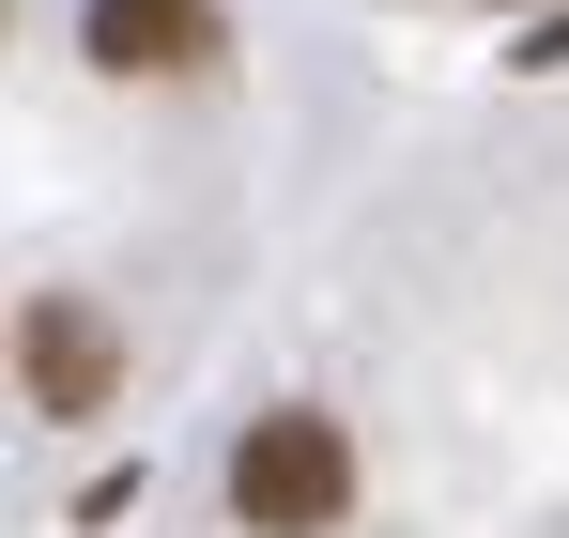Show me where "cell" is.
Returning a JSON list of instances; mask_svg holds the SVG:
<instances>
[{"instance_id": "277c9868", "label": "cell", "mask_w": 569, "mask_h": 538, "mask_svg": "<svg viewBox=\"0 0 569 538\" xmlns=\"http://www.w3.org/2000/svg\"><path fill=\"white\" fill-rule=\"evenodd\" d=\"M523 62H569V16H539V47H523Z\"/></svg>"}, {"instance_id": "7a4b0ae2", "label": "cell", "mask_w": 569, "mask_h": 538, "mask_svg": "<svg viewBox=\"0 0 569 538\" xmlns=\"http://www.w3.org/2000/svg\"><path fill=\"white\" fill-rule=\"evenodd\" d=\"M78 62L93 78H200L216 62V0H78Z\"/></svg>"}, {"instance_id": "3957f363", "label": "cell", "mask_w": 569, "mask_h": 538, "mask_svg": "<svg viewBox=\"0 0 569 538\" xmlns=\"http://www.w3.org/2000/svg\"><path fill=\"white\" fill-rule=\"evenodd\" d=\"M16 385H31V416H93L108 400V323L78 292H31V323H16Z\"/></svg>"}, {"instance_id": "6da1fadb", "label": "cell", "mask_w": 569, "mask_h": 538, "mask_svg": "<svg viewBox=\"0 0 569 538\" xmlns=\"http://www.w3.org/2000/svg\"><path fill=\"white\" fill-rule=\"evenodd\" d=\"M231 524L247 538H339L355 524V431L323 400H278L231 431Z\"/></svg>"}]
</instances>
